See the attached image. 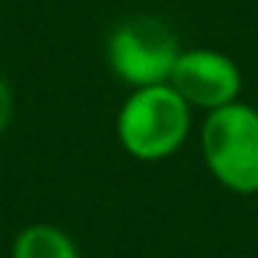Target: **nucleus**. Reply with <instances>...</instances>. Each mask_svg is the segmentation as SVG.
Instances as JSON below:
<instances>
[{
  "label": "nucleus",
  "mask_w": 258,
  "mask_h": 258,
  "mask_svg": "<svg viewBox=\"0 0 258 258\" xmlns=\"http://www.w3.org/2000/svg\"><path fill=\"white\" fill-rule=\"evenodd\" d=\"M167 82L185 97L188 106H201L210 112L234 103L240 94V85H243L240 67L228 55L213 52V49L179 52Z\"/></svg>",
  "instance_id": "nucleus-4"
},
{
  "label": "nucleus",
  "mask_w": 258,
  "mask_h": 258,
  "mask_svg": "<svg viewBox=\"0 0 258 258\" xmlns=\"http://www.w3.org/2000/svg\"><path fill=\"white\" fill-rule=\"evenodd\" d=\"M179 52L182 49L173 31L161 19H149V16L121 22L109 34V46H106L109 67L121 82L134 88L167 82Z\"/></svg>",
  "instance_id": "nucleus-3"
},
{
  "label": "nucleus",
  "mask_w": 258,
  "mask_h": 258,
  "mask_svg": "<svg viewBox=\"0 0 258 258\" xmlns=\"http://www.w3.org/2000/svg\"><path fill=\"white\" fill-rule=\"evenodd\" d=\"M10 118H13V94H10L7 82L0 79V134H4V127L10 124Z\"/></svg>",
  "instance_id": "nucleus-6"
},
{
  "label": "nucleus",
  "mask_w": 258,
  "mask_h": 258,
  "mask_svg": "<svg viewBox=\"0 0 258 258\" xmlns=\"http://www.w3.org/2000/svg\"><path fill=\"white\" fill-rule=\"evenodd\" d=\"M13 258H79V252L61 228L37 222L16 237Z\"/></svg>",
  "instance_id": "nucleus-5"
},
{
  "label": "nucleus",
  "mask_w": 258,
  "mask_h": 258,
  "mask_svg": "<svg viewBox=\"0 0 258 258\" xmlns=\"http://www.w3.org/2000/svg\"><path fill=\"white\" fill-rule=\"evenodd\" d=\"M204 161L213 176L240 195L258 191V112L240 100L207 115L201 131Z\"/></svg>",
  "instance_id": "nucleus-2"
},
{
  "label": "nucleus",
  "mask_w": 258,
  "mask_h": 258,
  "mask_svg": "<svg viewBox=\"0 0 258 258\" xmlns=\"http://www.w3.org/2000/svg\"><path fill=\"white\" fill-rule=\"evenodd\" d=\"M191 124V106L185 97L170 85H146L134 88V94L124 100L118 112V140L140 161H161L173 155Z\"/></svg>",
  "instance_id": "nucleus-1"
}]
</instances>
